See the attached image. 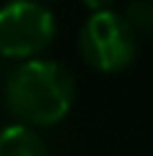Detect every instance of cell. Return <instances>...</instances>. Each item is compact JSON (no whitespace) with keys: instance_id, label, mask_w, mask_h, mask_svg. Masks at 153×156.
<instances>
[{"instance_id":"obj_1","label":"cell","mask_w":153,"mask_h":156,"mask_svg":"<svg viewBox=\"0 0 153 156\" xmlns=\"http://www.w3.org/2000/svg\"><path fill=\"white\" fill-rule=\"evenodd\" d=\"M72 102L74 80L56 62H25L5 82V105L25 126H54L69 113Z\"/></svg>"},{"instance_id":"obj_2","label":"cell","mask_w":153,"mask_h":156,"mask_svg":"<svg viewBox=\"0 0 153 156\" xmlns=\"http://www.w3.org/2000/svg\"><path fill=\"white\" fill-rule=\"evenodd\" d=\"M138 36L123 16L112 10H100L84 23L79 36L82 54L89 67L100 72H120L135 56Z\"/></svg>"},{"instance_id":"obj_3","label":"cell","mask_w":153,"mask_h":156,"mask_svg":"<svg viewBox=\"0 0 153 156\" xmlns=\"http://www.w3.org/2000/svg\"><path fill=\"white\" fill-rule=\"evenodd\" d=\"M54 38V16L31 0L0 8V54L25 59L43 51Z\"/></svg>"},{"instance_id":"obj_4","label":"cell","mask_w":153,"mask_h":156,"mask_svg":"<svg viewBox=\"0 0 153 156\" xmlns=\"http://www.w3.org/2000/svg\"><path fill=\"white\" fill-rule=\"evenodd\" d=\"M0 156H49L41 136L28 126H8L0 131Z\"/></svg>"},{"instance_id":"obj_5","label":"cell","mask_w":153,"mask_h":156,"mask_svg":"<svg viewBox=\"0 0 153 156\" xmlns=\"http://www.w3.org/2000/svg\"><path fill=\"white\" fill-rule=\"evenodd\" d=\"M125 21L133 28V34H153V0H135L125 13Z\"/></svg>"},{"instance_id":"obj_6","label":"cell","mask_w":153,"mask_h":156,"mask_svg":"<svg viewBox=\"0 0 153 156\" xmlns=\"http://www.w3.org/2000/svg\"><path fill=\"white\" fill-rule=\"evenodd\" d=\"M84 5L89 10H94V13H100V10H107L112 5V0H84Z\"/></svg>"}]
</instances>
